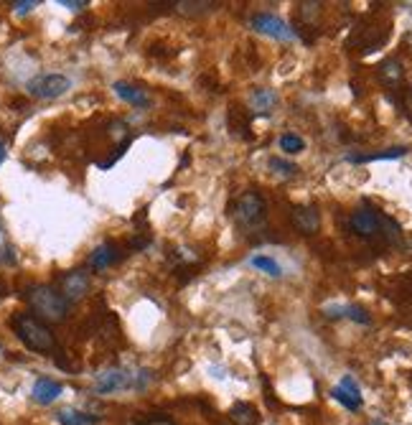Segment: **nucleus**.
<instances>
[{"mask_svg": "<svg viewBox=\"0 0 412 425\" xmlns=\"http://www.w3.org/2000/svg\"><path fill=\"white\" fill-rule=\"evenodd\" d=\"M212 8H216V3H212V0H181V3H176V10L181 15H201L209 13Z\"/></svg>", "mask_w": 412, "mask_h": 425, "instance_id": "18", "label": "nucleus"}, {"mask_svg": "<svg viewBox=\"0 0 412 425\" xmlns=\"http://www.w3.org/2000/svg\"><path fill=\"white\" fill-rule=\"evenodd\" d=\"M10 326H13L15 336L26 344V349L38 351V354H49V351L56 349V336H54V331L33 314L13 316Z\"/></svg>", "mask_w": 412, "mask_h": 425, "instance_id": "1", "label": "nucleus"}, {"mask_svg": "<svg viewBox=\"0 0 412 425\" xmlns=\"http://www.w3.org/2000/svg\"><path fill=\"white\" fill-rule=\"evenodd\" d=\"M379 79H382V84H387V87H395V84L402 82V77H405V69H402V64H399L397 59H387L379 64Z\"/></svg>", "mask_w": 412, "mask_h": 425, "instance_id": "14", "label": "nucleus"}, {"mask_svg": "<svg viewBox=\"0 0 412 425\" xmlns=\"http://www.w3.org/2000/svg\"><path fill=\"white\" fill-rule=\"evenodd\" d=\"M26 300H29V306L33 308L36 319L49 321V323H61V321H67V316H69V303L64 300V296H61L56 288H52V285H33V288H29Z\"/></svg>", "mask_w": 412, "mask_h": 425, "instance_id": "2", "label": "nucleus"}, {"mask_svg": "<svg viewBox=\"0 0 412 425\" xmlns=\"http://www.w3.org/2000/svg\"><path fill=\"white\" fill-rule=\"evenodd\" d=\"M61 392H64V387H61L59 382L49 380V377H41V380H36V385H33V400H36L38 405H52Z\"/></svg>", "mask_w": 412, "mask_h": 425, "instance_id": "12", "label": "nucleus"}, {"mask_svg": "<svg viewBox=\"0 0 412 425\" xmlns=\"http://www.w3.org/2000/svg\"><path fill=\"white\" fill-rule=\"evenodd\" d=\"M407 153L405 145L382 150V153H369V156H349V163H369V161H392V158H402Z\"/></svg>", "mask_w": 412, "mask_h": 425, "instance_id": "16", "label": "nucleus"}, {"mask_svg": "<svg viewBox=\"0 0 412 425\" xmlns=\"http://www.w3.org/2000/svg\"><path fill=\"white\" fill-rule=\"evenodd\" d=\"M278 102V97H275V92L270 90H255L252 92V107L258 112H270V107Z\"/></svg>", "mask_w": 412, "mask_h": 425, "instance_id": "19", "label": "nucleus"}, {"mask_svg": "<svg viewBox=\"0 0 412 425\" xmlns=\"http://www.w3.org/2000/svg\"><path fill=\"white\" fill-rule=\"evenodd\" d=\"M250 262H252V268L262 270V273H267V275H273V278H280V275H283V268H280V265L273 260V257H267V255H255V257H252Z\"/></svg>", "mask_w": 412, "mask_h": 425, "instance_id": "20", "label": "nucleus"}, {"mask_svg": "<svg viewBox=\"0 0 412 425\" xmlns=\"http://www.w3.org/2000/svg\"><path fill=\"white\" fill-rule=\"evenodd\" d=\"M6 161V145H3V141H0V163Z\"/></svg>", "mask_w": 412, "mask_h": 425, "instance_id": "27", "label": "nucleus"}, {"mask_svg": "<svg viewBox=\"0 0 412 425\" xmlns=\"http://www.w3.org/2000/svg\"><path fill=\"white\" fill-rule=\"evenodd\" d=\"M351 224V232L354 234H359V237H377V234H384V237L390 239H399V227L397 222H392L387 216H382L379 211L374 209H356L349 219Z\"/></svg>", "mask_w": 412, "mask_h": 425, "instance_id": "3", "label": "nucleus"}, {"mask_svg": "<svg viewBox=\"0 0 412 425\" xmlns=\"http://www.w3.org/2000/svg\"><path fill=\"white\" fill-rule=\"evenodd\" d=\"M120 260V250L115 242H104L95 250V252L89 255V268L92 270H107L110 265Z\"/></svg>", "mask_w": 412, "mask_h": 425, "instance_id": "11", "label": "nucleus"}, {"mask_svg": "<svg viewBox=\"0 0 412 425\" xmlns=\"http://www.w3.org/2000/svg\"><path fill=\"white\" fill-rule=\"evenodd\" d=\"M0 298H3V288H0Z\"/></svg>", "mask_w": 412, "mask_h": 425, "instance_id": "28", "label": "nucleus"}, {"mask_svg": "<svg viewBox=\"0 0 412 425\" xmlns=\"http://www.w3.org/2000/svg\"><path fill=\"white\" fill-rule=\"evenodd\" d=\"M115 95H118L120 99H125V102H130V105L135 107H148L150 105V99H148V95L143 90H138V87H133V84L127 82H115Z\"/></svg>", "mask_w": 412, "mask_h": 425, "instance_id": "13", "label": "nucleus"}, {"mask_svg": "<svg viewBox=\"0 0 412 425\" xmlns=\"http://www.w3.org/2000/svg\"><path fill=\"white\" fill-rule=\"evenodd\" d=\"M59 293L67 303H79L89 293V275L84 270H69L59 278Z\"/></svg>", "mask_w": 412, "mask_h": 425, "instance_id": "7", "label": "nucleus"}, {"mask_svg": "<svg viewBox=\"0 0 412 425\" xmlns=\"http://www.w3.org/2000/svg\"><path fill=\"white\" fill-rule=\"evenodd\" d=\"M229 418H232V423L235 425H258L260 415L250 403H237V405H232Z\"/></svg>", "mask_w": 412, "mask_h": 425, "instance_id": "15", "label": "nucleus"}, {"mask_svg": "<svg viewBox=\"0 0 412 425\" xmlns=\"http://www.w3.org/2000/svg\"><path fill=\"white\" fill-rule=\"evenodd\" d=\"M143 425H176L173 420H168V418H153V420H148V423H143Z\"/></svg>", "mask_w": 412, "mask_h": 425, "instance_id": "25", "label": "nucleus"}, {"mask_svg": "<svg viewBox=\"0 0 412 425\" xmlns=\"http://www.w3.org/2000/svg\"><path fill=\"white\" fill-rule=\"evenodd\" d=\"M290 219H293V227L301 234H316L321 230V214H318L316 207H295Z\"/></svg>", "mask_w": 412, "mask_h": 425, "instance_id": "10", "label": "nucleus"}, {"mask_svg": "<svg viewBox=\"0 0 412 425\" xmlns=\"http://www.w3.org/2000/svg\"><path fill=\"white\" fill-rule=\"evenodd\" d=\"M280 148L285 150V153H301V150L306 148V141H303L301 135L285 133L283 138H280Z\"/></svg>", "mask_w": 412, "mask_h": 425, "instance_id": "21", "label": "nucleus"}, {"mask_svg": "<svg viewBox=\"0 0 412 425\" xmlns=\"http://www.w3.org/2000/svg\"><path fill=\"white\" fill-rule=\"evenodd\" d=\"M405 110H407V115L412 118V90H410V95H407V99H405Z\"/></svg>", "mask_w": 412, "mask_h": 425, "instance_id": "26", "label": "nucleus"}, {"mask_svg": "<svg viewBox=\"0 0 412 425\" xmlns=\"http://www.w3.org/2000/svg\"><path fill=\"white\" fill-rule=\"evenodd\" d=\"M36 6H38L36 0H18V3H13V10L18 15H26V13H31Z\"/></svg>", "mask_w": 412, "mask_h": 425, "instance_id": "23", "label": "nucleus"}, {"mask_svg": "<svg viewBox=\"0 0 412 425\" xmlns=\"http://www.w3.org/2000/svg\"><path fill=\"white\" fill-rule=\"evenodd\" d=\"M250 26L258 31V33H265V36L278 38V41H290V38H295V31L290 29L283 18H278V15H273V13H255Z\"/></svg>", "mask_w": 412, "mask_h": 425, "instance_id": "6", "label": "nucleus"}, {"mask_svg": "<svg viewBox=\"0 0 412 425\" xmlns=\"http://www.w3.org/2000/svg\"><path fill=\"white\" fill-rule=\"evenodd\" d=\"M135 385V374L125 372V369H107V372L97 374L95 390L100 395H107V392H118V390H127Z\"/></svg>", "mask_w": 412, "mask_h": 425, "instance_id": "8", "label": "nucleus"}, {"mask_svg": "<svg viewBox=\"0 0 412 425\" xmlns=\"http://www.w3.org/2000/svg\"><path fill=\"white\" fill-rule=\"evenodd\" d=\"M61 6L69 10H81V8H87V0H61Z\"/></svg>", "mask_w": 412, "mask_h": 425, "instance_id": "24", "label": "nucleus"}, {"mask_svg": "<svg viewBox=\"0 0 412 425\" xmlns=\"http://www.w3.org/2000/svg\"><path fill=\"white\" fill-rule=\"evenodd\" d=\"M265 216H267V204L258 191H244V194L237 199L235 219L239 227H244V230L260 227V224L265 222Z\"/></svg>", "mask_w": 412, "mask_h": 425, "instance_id": "4", "label": "nucleus"}, {"mask_svg": "<svg viewBox=\"0 0 412 425\" xmlns=\"http://www.w3.org/2000/svg\"><path fill=\"white\" fill-rule=\"evenodd\" d=\"M331 395H333V400H339V403L344 405L346 410H359L361 408V390H359V385L354 382V377H349V374L331 390Z\"/></svg>", "mask_w": 412, "mask_h": 425, "instance_id": "9", "label": "nucleus"}, {"mask_svg": "<svg viewBox=\"0 0 412 425\" xmlns=\"http://www.w3.org/2000/svg\"><path fill=\"white\" fill-rule=\"evenodd\" d=\"M372 425H379V423H372Z\"/></svg>", "mask_w": 412, "mask_h": 425, "instance_id": "29", "label": "nucleus"}, {"mask_svg": "<svg viewBox=\"0 0 412 425\" xmlns=\"http://www.w3.org/2000/svg\"><path fill=\"white\" fill-rule=\"evenodd\" d=\"M72 82L64 74H41L29 82V95L36 99H56L69 92Z\"/></svg>", "mask_w": 412, "mask_h": 425, "instance_id": "5", "label": "nucleus"}, {"mask_svg": "<svg viewBox=\"0 0 412 425\" xmlns=\"http://www.w3.org/2000/svg\"><path fill=\"white\" fill-rule=\"evenodd\" d=\"M56 418H59L61 425H97V423H100V418H97V415H87V412L72 410V408L61 410Z\"/></svg>", "mask_w": 412, "mask_h": 425, "instance_id": "17", "label": "nucleus"}, {"mask_svg": "<svg viewBox=\"0 0 412 425\" xmlns=\"http://www.w3.org/2000/svg\"><path fill=\"white\" fill-rule=\"evenodd\" d=\"M270 168L275 173H280V176H295V171H298L293 163H287L283 158H270Z\"/></svg>", "mask_w": 412, "mask_h": 425, "instance_id": "22", "label": "nucleus"}]
</instances>
